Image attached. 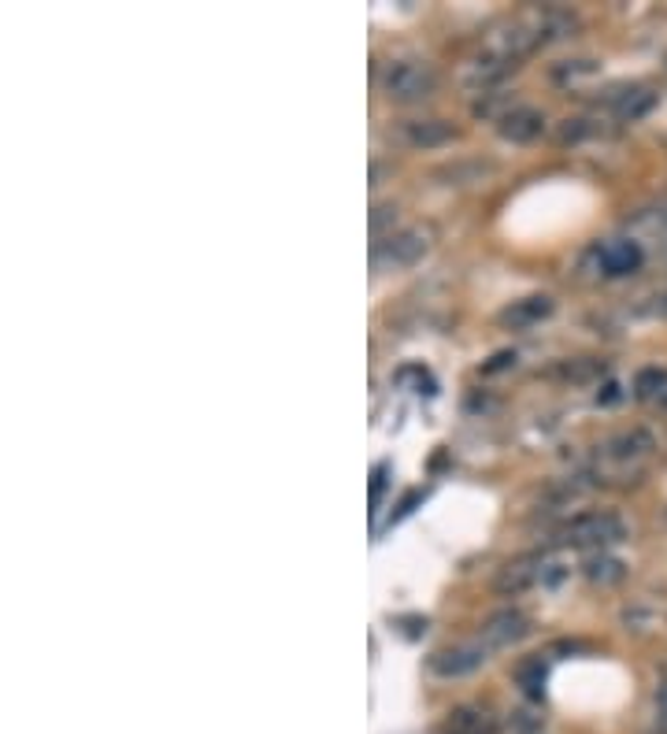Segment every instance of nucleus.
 Wrapping results in <instances>:
<instances>
[{"instance_id":"f257e3e1","label":"nucleus","mask_w":667,"mask_h":734,"mask_svg":"<svg viewBox=\"0 0 667 734\" xmlns=\"http://www.w3.org/2000/svg\"><path fill=\"white\" fill-rule=\"evenodd\" d=\"M378 86L393 104H423L438 94V71L427 60H393L382 67Z\"/></svg>"},{"instance_id":"f03ea898","label":"nucleus","mask_w":667,"mask_h":734,"mask_svg":"<svg viewBox=\"0 0 667 734\" xmlns=\"http://www.w3.org/2000/svg\"><path fill=\"white\" fill-rule=\"evenodd\" d=\"M430 226H401V231L386 234L382 241L372 245V268L375 271H404L412 264H419L430 252Z\"/></svg>"},{"instance_id":"7ed1b4c3","label":"nucleus","mask_w":667,"mask_h":734,"mask_svg":"<svg viewBox=\"0 0 667 734\" xmlns=\"http://www.w3.org/2000/svg\"><path fill=\"white\" fill-rule=\"evenodd\" d=\"M561 542L579 549H605L627 542V523L616 512H579L561 527Z\"/></svg>"},{"instance_id":"20e7f679","label":"nucleus","mask_w":667,"mask_h":734,"mask_svg":"<svg viewBox=\"0 0 667 734\" xmlns=\"http://www.w3.org/2000/svg\"><path fill=\"white\" fill-rule=\"evenodd\" d=\"M486 660H490V649H486L479 638L456 642V646H445L430 657V672H435L438 679H464V675L479 672Z\"/></svg>"},{"instance_id":"39448f33","label":"nucleus","mask_w":667,"mask_h":734,"mask_svg":"<svg viewBox=\"0 0 667 734\" xmlns=\"http://www.w3.org/2000/svg\"><path fill=\"white\" fill-rule=\"evenodd\" d=\"M593 257H597L601 275H608V278L638 275L645 264V249H642V241H634V238H612L605 245H597Z\"/></svg>"},{"instance_id":"423d86ee","label":"nucleus","mask_w":667,"mask_h":734,"mask_svg":"<svg viewBox=\"0 0 667 734\" xmlns=\"http://www.w3.org/2000/svg\"><path fill=\"white\" fill-rule=\"evenodd\" d=\"M530 634V615L527 612H519V609H501V612H493L490 620L482 623V631H479V642L486 649H508V646H516V642H523Z\"/></svg>"},{"instance_id":"0eeeda50","label":"nucleus","mask_w":667,"mask_h":734,"mask_svg":"<svg viewBox=\"0 0 667 734\" xmlns=\"http://www.w3.org/2000/svg\"><path fill=\"white\" fill-rule=\"evenodd\" d=\"M538 583H545V564L538 557H523V560H512V564H504L498 571L493 590H498L501 597H519V594L534 590Z\"/></svg>"},{"instance_id":"6e6552de","label":"nucleus","mask_w":667,"mask_h":734,"mask_svg":"<svg viewBox=\"0 0 667 734\" xmlns=\"http://www.w3.org/2000/svg\"><path fill=\"white\" fill-rule=\"evenodd\" d=\"M653 449H656V438H653V431H645V427L619 431L605 441V457L616 460V464H642V460L653 457Z\"/></svg>"},{"instance_id":"1a4fd4ad","label":"nucleus","mask_w":667,"mask_h":734,"mask_svg":"<svg viewBox=\"0 0 667 734\" xmlns=\"http://www.w3.org/2000/svg\"><path fill=\"white\" fill-rule=\"evenodd\" d=\"M545 130V115L530 104H512L498 120V134L512 145H527Z\"/></svg>"},{"instance_id":"9d476101","label":"nucleus","mask_w":667,"mask_h":734,"mask_svg":"<svg viewBox=\"0 0 667 734\" xmlns=\"http://www.w3.org/2000/svg\"><path fill=\"white\" fill-rule=\"evenodd\" d=\"M397 138L408 149H438L456 138V126L449 120H404L397 126Z\"/></svg>"},{"instance_id":"9b49d317","label":"nucleus","mask_w":667,"mask_h":734,"mask_svg":"<svg viewBox=\"0 0 667 734\" xmlns=\"http://www.w3.org/2000/svg\"><path fill=\"white\" fill-rule=\"evenodd\" d=\"M553 297H545V294H530V297H519V301H512L504 312L498 315L501 320V326H512V331H527V326H534V323H542V320H549L553 315Z\"/></svg>"},{"instance_id":"f8f14e48","label":"nucleus","mask_w":667,"mask_h":734,"mask_svg":"<svg viewBox=\"0 0 667 734\" xmlns=\"http://www.w3.org/2000/svg\"><path fill=\"white\" fill-rule=\"evenodd\" d=\"M656 101H660V94L653 86H627L612 97V112H616L619 123H638L653 112Z\"/></svg>"},{"instance_id":"ddd939ff","label":"nucleus","mask_w":667,"mask_h":734,"mask_svg":"<svg viewBox=\"0 0 667 734\" xmlns=\"http://www.w3.org/2000/svg\"><path fill=\"white\" fill-rule=\"evenodd\" d=\"M441 734H498V720L486 709H471V705H460L449 712Z\"/></svg>"},{"instance_id":"4468645a","label":"nucleus","mask_w":667,"mask_h":734,"mask_svg":"<svg viewBox=\"0 0 667 734\" xmlns=\"http://www.w3.org/2000/svg\"><path fill=\"white\" fill-rule=\"evenodd\" d=\"M582 575L590 579L593 586H616L627 579V564L619 557H608V552H593V557H586Z\"/></svg>"},{"instance_id":"2eb2a0df","label":"nucleus","mask_w":667,"mask_h":734,"mask_svg":"<svg viewBox=\"0 0 667 734\" xmlns=\"http://www.w3.org/2000/svg\"><path fill=\"white\" fill-rule=\"evenodd\" d=\"M556 375L567 378L571 386H586V383H597V378H605L608 364H605V360L582 357V360H567V364H561V368H556Z\"/></svg>"},{"instance_id":"dca6fc26","label":"nucleus","mask_w":667,"mask_h":734,"mask_svg":"<svg viewBox=\"0 0 667 734\" xmlns=\"http://www.w3.org/2000/svg\"><path fill=\"white\" fill-rule=\"evenodd\" d=\"M516 686L530 697V701H542V694H545V660L530 657V660H523V664H516Z\"/></svg>"},{"instance_id":"f3484780","label":"nucleus","mask_w":667,"mask_h":734,"mask_svg":"<svg viewBox=\"0 0 667 734\" xmlns=\"http://www.w3.org/2000/svg\"><path fill=\"white\" fill-rule=\"evenodd\" d=\"M667 394V368H642L634 375V397L638 401H656L660 405V397Z\"/></svg>"},{"instance_id":"a211bd4d","label":"nucleus","mask_w":667,"mask_h":734,"mask_svg":"<svg viewBox=\"0 0 667 734\" xmlns=\"http://www.w3.org/2000/svg\"><path fill=\"white\" fill-rule=\"evenodd\" d=\"M486 171H493L490 163L471 160V163H453V167H441L438 178H449L445 186H467V183H482Z\"/></svg>"},{"instance_id":"6ab92c4d","label":"nucleus","mask_w":667,"mask_h":734,"mask_svg":"<svg viewBox=\"0 0 667 734\" xmlns=\"http://www.w3.org/2000/svg\"><path fill=\"white\" fill-rule=\"evenodd\" d=\"M593 75H597V60H564L553 67V82H561V86H575V82Z\"/></svg>"},{"instance_id":"aec40b11","label":"nucleus","mask_w":667,"mask_h":734,"mask_svg":"<svg viewBox=\"0 0 667 734\" xmlns=\"http://www.w3.org/2000/svg\"><path fill=\"white\" fill-rule=\"evenodd\" d=\"M590 134H593L590 120H567L561 126V134H556V141H561V145H579V141L590 138Z\"/></svg>"},{"instance_id":"412c9836","label":"nucleus","mask_w":667,"mask_h":734,"mask_svg":"<svg viewBox=\"0 0 667 734\" xmlns=\"http://www.w3.org/2000/svg\"><path fill=\"white\" fill-rule=\"evenodd\" d=\"M393 223H397V204H375V212H372V234H375V241H382L386 238V226L393 231Z\"/></svg>"},{"instance_id":"4be33fe9","label":"nucleus","mask_w":667,"mask_h":734,"mask_svg":"<svg viewBox=\"0 0 667 734\" xmlns=\"http://www.w3.org/2000/svg\"><path fill=\"white\" fill-rule=\"evenodd\" d=\"M642 223H649V226H653V238H656V257H660L664 264H667V212H653V215H645Z\"/></svg>"},{"instance_id":"5701e85b","label":"nucleus","mask_w":667,"mask_h":734,"mask_svg":"<svg viewBox=\"0 0 667 734\" xmlns=\"http://www.w3.org/2000/svg\"><path fill=\"white\" fill-rule=\"evenodd\" d=\"M642 312H645V315H653V320H667V289H664V294L645 297Z\"/></svg>"},{"instance_id":"b1692460","label":"nucleus","mask_w":667,"mask_h":734,"mask_svg":"<svg viewBox=\"0 0 667 734\" xmlns=\"http://www.w3.org/2000/svg\"><path fill=\"white\" fill-rule=\"evenodd\" d=\"M512 364H516V352L504 349V352H498V357L490 360V364H482V375H493V371H504V368H512Z\"/></svg>"},{"instance_id":"393cba45","label":"nucleus","mask_w":667,"mask_h":734,"mask_svg":"<svg viewBox=\"0 0 667 734\" xmlns=\"http://www.w3.org/2000/svg\"><path fill=\"white\" fill-rule=\"evenodd\" d=\"M656 720L667 731V679H660V686H656Z\"/></svg>"},{"instance_id":"a878e982","label":"nucleus","mask_w":667,"mask_h":734,"mask_svg":"<svg viewBox=\"0 0 667 734\" xmlns=\"http://www.w3.org/2000/svg\"><path fill=\"white\" fill-rule=\"evenodd\" d=\"M619 397H624V389H619V383H605V389L597 394V405H616Z\"/></svg>"},{"instance_id":"bb28decb","label":"nucleus","mask_w":667,"mask_h":734,"mask_svg":"<svg viewBox=\"0 0 667 734\" xmlns=\"http://www.w3.org/2000/svg\"><path fill=\"white\" fill-rule=\"evenodd\" d=\"M660 405H664V408H667V394H664V397H660Z\"/></svg>"},{"instance_id":"cd10ccee","label":"nucleus","mask_w":667,"mask_h":734,"mask_svg":"<svg viewBox=\"0 0 667 734\" xmlns=\"http://www.w3.org/2000/svg\"><path fill=\"white\" fill-rule=\"evenodd\" d=\"M664 527H667V509H664Z\"/></svg>"},{"instance_id":"c85d7f7f","label":"nucleus","mask_w":667,"mask_h":734,"mask_svg":"<svg viewBox=\"0 0 667 734\" xmlns=\"http://www.w3.org/2000/svg\"><path fill=\"white\" fill-rule=\"evenodd\" d=\"M664 63H667V60H664Z\"/></svg>"}]
</instances>
